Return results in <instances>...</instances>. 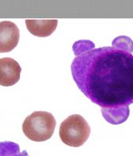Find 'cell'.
<instances>
[{"mask_svg":"<svg viewBox=\"0 0 133 156\" xmlns=\"http://www.w3.org/2000/svg\"><path fill=\"white\" fill-rule=\"evenodd\" d=\"M79 89L102 108L128 107L133 104V55L113 47L86 50L71 64Z\"/></svg>","mask_w":133,"mask_h":156,"instance_id":"1","label":"cell"},{"mask_svg":"<svg viewBox=\"0 0 133 156\" xmlns=\"http://www.w3.org/2000/svg\"><path fill=\"white\" fill-rule=\"evenodd\" d=\"M55 126L56 120L50 113L35 111L26 117L22 124V130L30 140L44 142L51 138Z\"/></svg>","mask_w":133,"mask_h":156,"instance_id":"2","label":"cell"},{"mask_svg":"<svg viewBox=\"0 0 133 156\" xmlns=\"http://www.w3.org/2000/svg\"><path fill=\"white\" fill-rule=\"evenodd\" d=\"M90 127L87 120L79 114H73L61 123L59 136L64 144L71 147H79L88 140Z\"/></svg>","mask_w":133,"mask_h":156,"instance_id":"3","label":"cell"},{"mask_svg":"<svg viewBox=\"0 0 133 156\" xmlns=\"http://www.w3.org/2000/svg\"><path fill=\"white\" fill-rule=\"evenodd\" d=\"M19 29L12 21L0 22V53L12 51L19 41Z\"/></svg>","mask_w":133,"mask_h":156,"instance_id":"4","label":"cell"},{"mask_svg":"<svg viewBox=\"0 0 133 156\" xmlns=\"http://www.w3.org/2000/svg\"><path fill=\"white\" fill-rule=\"evenodd\" d=\"M21 68L18 62L9 57L0 59V85L12 86L20 79Z\"/></svg>","mask_w":133,"mask_h":156,"instance_id":"5","label":"cell"},{"mask_svg":"<svg viewBox=\"0 0 133 156\" xmlns=\"http://www.w3.org/2000/svg\"><path fill=\"white\" fill-rule=\"evenodd\" d=\"M26 27L31 34L39 37H46L50 36L56 30L57 20H34L26 19Z\"/></svg>","mask_w":133,"mask_h":156,"instance_id":"6","label":"cell"},{"mask_svg":"<svg viewBox=\"0 0 133 156\" xmlns=\"http://www.w3.org/2000/svg\"><path fill=\"white\" fill-rule=\"evenodd\" d=\"M102 114L105 120L112 124L124 123L129 116L128 107L116 108H102Z\"/></svg>","mask_w":133,"mask_h":156,"instance_id":"7","label":"cell"},{"mask_svg":"<svg viewBox=\"0 0 133 156\" xmlns=\"http://www.w3.org/2000/svg\"><path fill=\"white\" fill-rule=\"evenodd\" d=\"M0 156H28L25 151L20 152L19 147L15 143H0Z\"/></svg>","mask_w":133,"mask_h":156,"instance_id":"8","label":"cell"}]
</instances>
